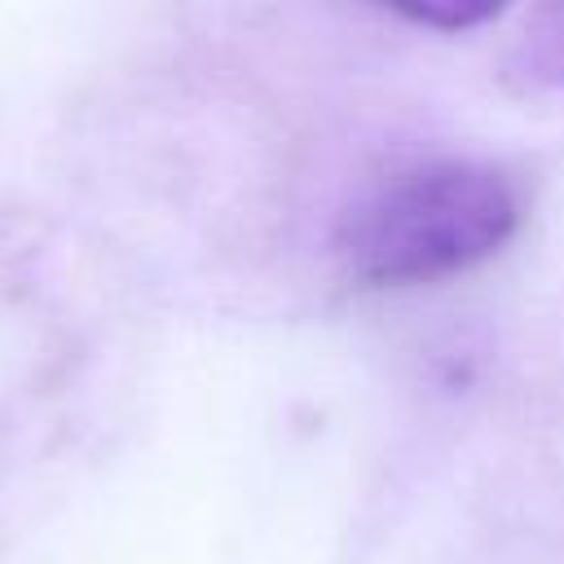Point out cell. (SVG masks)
Returning <instances> with one entry per match:
<instances>
[{
	"mask_svg": "<svg viewBox=\"0 0 564 564\" xmlns=\"http://www.w3.org/2000/svg\"><path fill=\"white\" fill-rule=\"evenodd\" d=\"M507 75L520 88H564V4L529 9L507 48Z\"/></svg>",
	"mask_w": 564,
	"mask_h": 564,
	"instance_id": "7a4b0ae2",
	"label": "cell"
},
{
	"mask_svg": "<svg viewBox=\"0 0 564 564\" xmlns=\"http://www.w3.org/2000/svg\"><path fill=\"white\" fill-rule=\"evenodd\" d=\"M520 229V189L489 163L441 159L410 167L335 229V256L366 286H410L489 260Z\"/></svg>",
	"mask_w": 564,
	"mask_h": 564,
	"instance_id": "6da1fadb",
	"label": "cell"
}]
</instances>
